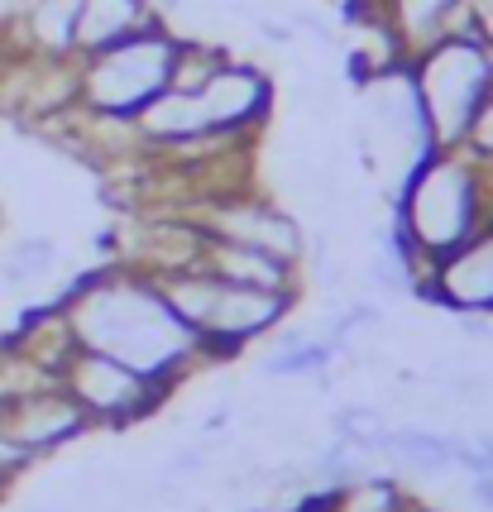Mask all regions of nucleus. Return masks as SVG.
Wrapping results in <instances>:
<instances>
[{"instance_id":"obj_1","label":"nucleus","mask_w":493,"mask_h":512,"mask_svg":"<svg viewBox=\"0 0 493 512\" xmlns=\"http://www.w3.org/2000/svg\"><path fill=\"white\" fill-rule=\"evenodd\" d=\"M53 307L63 316L72 345L101 350L154 383L182 388L192 369L211 364L197 335L168 312L154 278L125 259H111V264L72 278Z\"/></svg>"},{"instance_id":"obj_2","label":"nucleus","mask_w":493,"mask_h":512,"mask_svg":"<svg viewBox=\"0 0 493 512\" xmlns=\"http://www.w3.org/2000/svg\"><path fill=\"white\" fill-rule=\"evenodd\" d=\"M388 216L426 264H446L493 225V168L474 163L465 149H431L393 187Z\"/></svg>"},{"instance_id":"obj_3","label":"nucleus","mask_w":493,"mask_h":512,"mask_svg":"<svg viewBox=\"0 0 493 512\" xmlns=\"http://www.w3.org/2000/svg\"><path fill=\"white\" fill-rule=\"evenodd\" d=\"M168 312L178 316L187 331L197 335V345L206 350L211 364L245 355L249 345L269 340L283 321H292L297 302L292 292H264V288H235L211 278L202 264L197 268H178V273H163L154 278Z\"/></svg>"},{"instance_id":"obj_4","label":"nucleus","mask_w":493,"mask_h":512,"mask_svg":"<svg viewBox=\"0 0 493 512\" xmlns=\"http://www.w3.org/2000/svg\"><path fill=\"white\" fill-rule=\"evenodd\" d=\"M407 77L422 106L431 149H460L474 111L493 96V48L460 24L417 58H407Z\"/></svg>"},{"instance_id":"obj_5","label":"nucleus","mask_w":493,"mask_h":512,"mask_svg":"<svg viewBox=\"0 0 493 512\" xmlns=\"http://www.w3.org/2000/svg\"><path fill=\"white\" fill-rule=\"evenodd\" d=\"M178 39L182 34L173 24H154L125 44L77 58V106L106 120H135L149 101L173 87Z\"/></svg>"},{"instance_id":"obj_6","label":"nucleus","mask_w":493,"mask_h":512,"mask_svg":"<svg viewBox=\"0 0 493 512\" xmlns=\"http://www.w3.org/2000/svg\"><path fill=\"white\" fill-rule=\"evenodd\" d=\"M53 383L87 412V422L96 431H130V426L158 417L168 407V398L178 393V388L144 379L130 364L101 355V350H82V345H72L68 355L58 359Z\"/></svg>"},{"instance_id":"obj_7","label":"nucleus","mask_w":493,"mask_h":512,"mask_svg":"<svg viewBox=\"0 0 493 512\" xmlns=\"http://www.w3.org/2000/svg\"><path fill=\"white\" fill-rule=\"evenodd\" d=\"M182 216H192L197 230L206 240H225V245H249L264 249L283 264L302 268L307 264V245H312V230L302 225V216L273 201L259 187H235V192H216V197L192 201Z\"/></svg>"},{"instance_id":"obj_8","label":"nucleus","mask_w":493,"mask_h":512,"mask_svg":"<svg viewBox=\"0 0 493 512\" xmlns=\"http://www.w3.org/2000/svg\"><path fill=\"white\" fill-rule=\"evenodd\" d=\"M192 96H197V106H202L206 134H221V139H259L264 125L273 120V106H278V82H273V72L264 63L230 53Z\"/></svg>"},{"instance_id":"obj_9","label":"nucleus","mask_w":493,"mask_h":512,"mask_svg":"<svg viewBox=\"0 0 493 512\" xmlns=\"http://www.w3.org/2000/svg\"><path fill=\"white\" fill-rule=\"evenodd\" d=\"M0 426H5V436H10L29 460H48V455L77 446L82 436L96 431V426L87 422V412L53 379L29 383L20 393L0 398Z\"/></svg>"},{"instance_id":"obj_10","label":"nucleus","mask_w":493,"mask_h":512,"mask_svg":"<svg viewBox=\"0 0 493 512\" xmlns=\"http://www.w3.org/2000/svg\"><path fill=\"white\" fill-rule=\"evenodd\" d=\"M417 297H422V302H436V307L450 316H460V312L493 316V225L479 230L455 259L426 268Z\"/></svg>"},{"instance_id":"obj_11","label":"nucleus","mask_w":493,"mask_h":512,"mask_svg":"<svg viewBox=\"0 0 493 512\" xmlns=\"http://www.w3.org/2000/svg\"><path fill=\"white\" fill-rule=\"evenodd\" d=\"M336 359H340V350L326 340V335L283 321V326L273 331L269 355L259 359V379H269V383L307 379V383H316V388H326V383H331V369H336Z\"/></svg>"},{"instance_id":"obj_12","label":"nucleus","mask_w":493,"mask_h":512,"mask_svg":"<svg viewBox=\"0 0 493 512\" xmlns=\"http://www.w3.org/2000/svg\"><path fill=\"white\" fill-rule=\"evenodd\" d=\"M374 10L393 44L403 48V58H417L422 48L465 24V0H374Z\"/></svg>"},{"instance_id":"obj_13","label":"nucleus","mask_w":493,"mask_h":512,"mask_svg":"<svg viewBox=\"0 0 493 512\" xmlns=\"http://www.w3.org/2000/svg\"><path fill=\"white\" fill-rule=\"evenodd\" d=\"M202 268L211 278H221V283H235V288H264V292H292V297H302V268L273 259L264 249L206 240Z\"/></svg>"},{"instance_id":"obj_14","label":"nucleus","mask_w":493,"mask_h":512,"mask_svg":"<svg viewBox=\"0 0 493 512\" xmlns=\"http://www.w3.org/2000/svg\"><path fill=\"white\" fill-rule=\"evenodd\" d=\"M154 24H168L149 0H77V58L115 48Z\"/></svg>"},{"instance_id":"obj_15","label":"nucleus","mask_w":493,"mask_h":512,"mask_svg":"<svg viewBox=\"0 0 493 512\" xmlns=\"http://www.w3.org/2000/svg\"><path fill=\"white\" fill-rule=\"evenodd\" d=\"M10 53H29V58H77V0H29Z\"/></svg>"},{"instance_id":"obj_16","label":"nucleus","mask_w":493,"mask_h":512,"mask_svg":"<svg viewBox=\"0 0 493 512\" xmlns=\"http://www.w3.org/2000/svg\"><path fill=\"white\" fill-rule=\"evenodd\" d=\"M58 240H48V235H24L15 245L0 254V288H15V292H29L48 283L53 273H58Z\"/></svg>"},{"instance_id":"obj_17","label":"nucleus","mask_w":493,"mask_h":512,"mask_svg":"<svg viewBox=\"0 0 493 512\" xmlns=\"http://www.w3.org/2000/svg\"><path fill=\"white\" fill-rule=\"evenodd\" d=\"M422 503L398 474H364L359 484L331 493V512H412Z\"/></svg>"},{"instance_id":"obj_18","label":"nucleus","mask_w":493,"mask_h":512,"mask_svg":"<svg viewBox=\"0 0 493 512\" xmlns=\"http://www.w3.org/2000/svg\"><path fill=\"white\" fill-rule=\"evenodd\" d=\"M307 474H312V484L321 493H336V489L359 484L364 474H374V455H364L359 446H350V441L331 436V441H326V446L307 460Z\"/></svg>"},{"instance_id":"obj_19","label":"nucleus","mask_w":493,"mask_h":512,"mask_svg":"<svg viewBox=\"0 0 493 512\" xmlns=\"http://www.w3.org/2000/svg\"><path fill=\"white\" fill-rule=\"evenodd\" d=\"M331 431H336L340 441L359 446L364 455L383 460V446H388V431H393V422L383 417L374 402H340L336 412H331Z\"/></svg>"},{"instance_id":"obj_20","label":"nucleus","mask_w":493,"mask_h":512,"mask_svg":"<svg viewBox=\"0 0 493 512\" xmlns=\"http://www.w3.org/2000/svg\"><path fill=\"white\" fill-rule=\"evenodd\" d=\"M230 58V48L216 44V39H202V34H182L178 39V58H173V87L178 91H197L216 72V67Z\"/></svg>"},{"instance_id":"obj_21","label":"nucleus","mask_w":493,"mask_h":512,"mask_svg":"<svg viewBox=\"0 0 493 512\" xmlns=\"http://www.w3.org/2000/svg\"><path fill=\"white\" fill-rule=\"evenodd\" d=\"M460 149L474 158V163H484V168H493V96L474 111L470 130H465V139H460Z\"/></svg>"},{"instance_id":"obj_22","label":"nucleus","mask_w":493,"mask_h":512,"mask_svg":"<svg viewBox=\"0 0 493 512\" xmlns=\"http://www.w3.org/2000/svg\"><path fill=\"white\" fill-rule=\"evenodd\" d=\"M465 29L493 48V0H465Z\"/></svg>"},{"instance_id":"obj_23","label":"nucleus","mask_w":493,"mask_h":512,"mask_svg":"<svg viewBox=\"0 0 493 512\" xmlns=\"http://www.w3.org/2000/svg\"><path fill=\"white\" fill-rule=\"evenodd\" d=\"M29 465H34V460H29V455H24V450L5 436V426H0V479H10V484H15Z\"/></svg>"},{"instance_id":"obj_24","label":"nucleus","mask_w":493,"mask_h":512,"mask_svg":"<svg viewBox=\"0 0 493 512\" xmlns=\"http://www.w3.org/2000/svg\"><path fill=\"white\" fill-rule=\"evenodd\" d=\"M24 5H29V0H0V53H10V44H15V29H20V20H24Z\"/></svg>"},{"instance_id":"obj_25","label":"nucleus","mask_w":493,"mask_h":512,"mask_svg":"<svg viewBox=\"0 0 493 512\" xmlns=\"http://www.w3.org/2000/svg\"><path fill=\"white\" fill-rule=\"evenodd\" d=\"M149 5H154V10H158V15H163V20H168V24L178 20L182 10H187V0H149Z\"/></svg>"},{"instance_id":"obj_26","label":"nucleus","mask_w":493,"mask_h":512,"mask_svg":"<svg viewBox=\"0 0 493 512\" xmlns=\"http://www.w3.org/2000/svg\"><path fill=\"white\" fill-rule=\"evenodd\" d=\"M5 489H10V479H0V498H5Z\"/></svg>"},{"instance_id":"obj_27","label":"nucleus","mask_w":493,"mask_h":512,"mask_svg":"<svg viewBox=\"0 0 493 512\" xmlns=\"http://www.w3.org/2000/svg\"><path fill=\"white\" fill-rule=\"evenodd\" d=\"M412 512H431V508H426V503H417V508H412Z\"/></svg>"},{"instance_id":"obj_28","label":"nucleus","mask_w":493,"mask_h":512,"mask_svg":"<svg viewBox=\"0 0 493 512\" xmlns=\"http://www.w3.org/2000/svg\"><path fill=\"white\" fill-rule=\"evenodd\" d=\"M39 512H68V508H39Z\"/></svg>"},{"instance_id":"obj_29","label":"nucleus","mask_w":493,"mask_h":512,"mask_svg":"<svg viewBox=\"0 0 493 512\" xmlns=\"http://www.w3.org/2000/svg\"><path fill=\"white\" fill-rule=\"evenodd\" d=\"M111 512H120V508H111Z\"/></svg>"}]
</instances>
